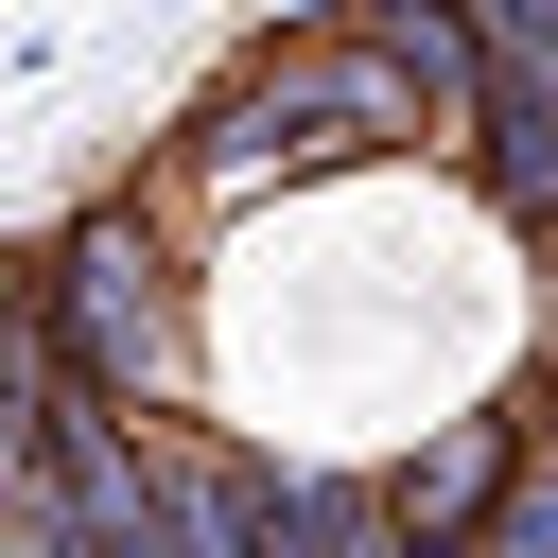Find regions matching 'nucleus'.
<instances>
[{
    "label": "nucleus",
    "instance_id": "obj_1",
    "mask_svg": "<svg viewBox=\"0 0 558 558\" xmlns=\"http://www.w3.org/2000/svg\"><path fill=\"white\" fill-rule=\"evenodd\" d=\"M17 296H35L52 401L140 418V436L209 418V279H192V227L157 209V174H105L87 209H52L17 244Z\"/></svg>",
    "mask_w": 558,
    "mask_h": 558
},
{
    "label": "nucleus",
    "instance_id": "obj_2",
    "mask_svg": "<svg viewBox=\"0 0 558 558\" xmlns=\"http://www.w3.org/2000/svg\"><path fill=\"white\" fill-rule=\"evenodd\" d=\"M366 157H436V140H418V105L349 52V17H279V35H244V52H227V87L157 140V209H174V227H209V209H244L262 174L296 192V174H366Z\"/></svg>",
    "mask_w": 558,
    "mask_h": 558
},
{
    "label": "nucleus",
    "instance_id": "obj_3",
    "mask_svg": "<svg viewBox=\"0 0 558 558\" xmlns=\"http://www.w3.org/2000/svg\"><path fill=\"white\" fill-rule=\"evenodd\" d=\"M523 453H541L523 401H453V418H418V453H384V558H471Z\"/></svg>",
    "mask_w": 558,
    "mask_h": 558
},
{
    "label": "nucleus",
    "instance_id": "obj_4",
    "mask_svg": "<svg viewBox=\"0 0 558 558\" xmlns=\"http://www.w3.org/2000/svg\"><path fill=\"white\" fill-rule=\"evenodd\" d=\"M471 192H488V227L506 244H558V87H523V70H488V105L436 140Z\"/></svg>",
    "mask_w": 558,
    "mask_h": 558
},
{
    "label": "nucleus",
    "instance_id": "obj_5",
    "mask_svg": "<svg viewBox=\"0 0 558 558\" xmlns=\"http://www.w3.org/2000/svg\"><path fill=\"white\" fill-rule=\"evenodd\" d=\"M349 52L418 105V140H453V122L488 105V35H471V0H349Z\"/></svg>",
    "mask_w": 558,
    "mask_h": 558
},
{
    "label": "nucleus",
    "instance_id": "obj_6",
    "mask_svg": "<svg viewBox=\"0 0 558 558\" xmlns=\"http://www.w3.org/2000/svg\"><path fill=\"white\" fill-rule=\"evenodd\" d=\"M244 558H384V471H349V453H262Z\"/></svg>",
    "mask_w": 558,
    "mask_h": 558
},
{
    "label": "nucleus",
    "instance_id": "obj_7",
    "mask_svg": "<svg viewBox=\"0 0 558 558\" xmlns=\"http://www.w3.org/2000/svg\"><path fill=\"white\" fill-rule=\"evenodd\" d=\"M35 436H52V349H35V296H17V244H0V506H17Z\"/></svg>",
    "mask_w": 558,
    "mask_h": 558
},
{
    "label": "nucleus",
    "instance_id": "obj_8",
    "mask_svg": "<svg viewBox=\"0 0 558 558\" xmlns=\"http://www.w3.org/2000/svg\"><path fill=\"white\" fill-rule=\"evenodd\" d=\"M471 558H558V436L506 471V506H488V541H471Z\"/></svg>",
    "mask_w": 558,
    "mask_h": 558
},
{
    "label": "nucleus",
    "instance_id": "obj_9",
    "mask_svg": "<svg viewBox=\"0 0 558 558\" xmlns=\"http://www.w3.org/2000/svg\"><path fill=\"white\" fill-rule=\"evenodd\" d=\"M471 35H488V70L558 87V0H471Z\"/></svg>",
    "mask_w": 558,
    "mask_h": 558
}]
</instances>
